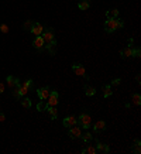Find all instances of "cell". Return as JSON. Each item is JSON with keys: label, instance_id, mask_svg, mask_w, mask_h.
<instances>
[{"label": "cell", "instance_id": "obj_23", "mask_svg": "<svg viewBox=\"0 0 141 154\" xmlns=\"http://www.w3.org/2000/svg\"><path fill=\"white\" fill-rule=\"evenodd\" d=\"M113 95V90L110 88V85H104L103 86V96L104 98H109V96Z\"/></svg>", "mask_w": 141, "mask_h": 154}, {"label": "cell", "instance_id": "obj_12", "mask_svg": "<svg viewBox=\"0 0 141 154\" xmlns=\"http://www.w3.org/2000/svg\"><path fill=\"white\" fill-rule=\"evenodd\" d=\"M33 45L37 50H43L44 47H45V43H44V40L41 36H38V37H34V41H33Z\"/></svg>", "mask_w": 141, "mask_h": 154}, {"label": "cell", "instance_id": "obj_28", "mask_svg": "<svg viewBox=\"0 0 141 154\" xmlns=\"http://www.w3.org/2000/svg\"><path fill=\"white\" fill-rule=\"evenodd\" d=\"M37 110L38 112L45 110V101H41L40 103H38V105H37Z\"/></svg>", "mask_w": 141, "mask_h": 154}, {"label": "cell", "instance_id": "obj_31", "mask_svg": "<svg viewBox=\"0 0 141 154\" xmlns=\"http://www.w3.org/2000/svg\"><path fill=\"white\" fill-rule=\"evenodd\" d=\"M120 82H121V79H120V78H116V79H113V82H112V85L113 86H117L120 84Z\"/></svg>", "mask_w": 141, "mask_h": 154}, {"label": "cell", "instance_id": "obj_1", "mask_svg": "<svg viewBox=\"0 0 141 154\" xmlns=\"http://www.w3.org/2000/svg\"><path fill=\"white\" fill-rule=\"evenodd\" d=\"M41 37H43L44 43L47 44L45 47H47V50H48V53L51 54V55H54V54H55V48H57V40H55L54 30H52L51 27L45 28V30L43 31V34H41Z\"/></svg>", "mask_w": 141, "mask_h": 154}, {"label": "cell", "instance_id": "obj_20", "mask_svg": "<svg viewBox=\"0 0 141 154\" xmlns=\"http://www.w3.org/2000/svg\"><path fill=\"white\" fill-rule=\"evenodd\" d=\"M131 99H133V105H134V106H140L141 105V95L140 93H134V95L131 96Z\"/></svg>", "mask_w": 141, "mask_h": 154}, {"label": "cell", "instance_id": "obj_11", "mask_svg": "<svg viewBox=\"0 0 141 154\" xmlns=\"http://www.w3.org/2000/svg\"><path fill=\"white\" fill-rule=\"evenodd\" d=\"M6 82H7L9 88H16L17 85H20V79H17L16 76H13V75H9L6 78Z\"/></svg>", "mask_w": 141, "mask_h": 154}, {"label": "cell", "instance_id": "obj_33", "mask_svg": "<svg viewBox=\"0 0 141 154\" xmlns=\"http://www.w3.org/2000/svg\"><path fill=\"white\" fill-rule=\"evenodd\" d=\"M4 84H3V82H0V93H3V92H4Z\"/></svg>", "mask_w": 141, "mask_h": 154}, {"label": "cell", "instance_id": "obj_30", "mask_svg": "<svg viewBox=\"0 0 141 154\" xmlns=\"http://www.w3.org/2000/svg\"><path fill=\"white\" fill-rule=\"evenodd\" d=\"M123 27H124V21L117 17V28H123Z\"/></svg>", "mask_w": 141, "mask_h": 154}, {"label": "cell", "instance_id": "obj_18", "mask_svg": "<svg viewBox=\"0 0 141 154\" xmlns=\"http://www.w3.org/2000/svg\"><path fill=\"white\" fill-rule=\"evenodd\" d=\"M78 7H79V10H87L90 7V3H89V0H81L78 3Z\"/></svg>", "mask_w": 141, "mask_h": 154}, {"label": "cell", "instance_id": "obj_13", "mask_svg": "<svg viewBox=\"0 0 141 154\" xmlns=\"http://www.w3.org/2000/svg\"><path fill=\"white\" fill-rule=\"evenodd\" d=\"M120 55L126 59L131 58V57H133V47H129V45H127L124 50H120Z\"/></svg>", "mask_w": 141, "mask_h": 154}, {"label": "cell", "instance_id": "obj_9", "mask_svg": "<svg viewBox=\"0 0 141 154\" xmlns=\"http://www.w3.org/2000/svg\"><path fill=\"white\" fill-rule=\"evenodd\" d=\"M30 31H31V34H33L34 37H38V36H41V34H43L44 27H43V24H40V23H34Z\"/></svg>", "mask_w": 141, "mask_h": 154}, {"label": "cell", "instance_id": "obj_2", "mask_svg": "<svg viewBox=\"0 0 141 154\" xmlns=\"http://www.w3.org/2000/svg\"><path fill=\"white\" fill-rule=\"evenodd\" d=\"M58 103H59V95H58V92H57V90H51L48 99L45 102V109H47V107H51V106H57Z\"/></svg>", "mask_w": 141, "mask_h": 154}, {"label": "cell", "instance_id": "obj_7", "mask_svg": "<svg viewBox=\"0 0 141 154\" xmlns=\"http://www.w3.org/2000/svg\"><path fill=\"white\" fill-rule=\"evenodd\" d=\"M49 92H51L49 86H44V88L37 89L38 99H40V101H47V99H48V96H49Z\"/></svg>", "mask_w": 141, "mask_h": 154}, {"label": "cell", "instance_id": "obj_19", "mask_svg": "<svg viewBox=\"0 0 141 154\" xmlns=\"http://www.w3.org/2000/svg\"><path fill=\"white\" fill-rule=\"evenodd\" d=\"M133 151L136 154H140L141 153V141L138 140V138H136L134 140V144H133Z\"/></svg>", "mask_w": 141, "mask_h": 154}, {"label": "cell", "instance_id": "obj_32", "mask_svg": "<svg viewBox=\"0 0 141 154\" xmlns=\"http://www.w3.org/2000/svg\"><path fill=\"white\" fill-rule=\"evenodd\" d=\"M6 120V116H4V113H1L0 112V123H3Z\"/></svg>", "mask_w": 141, "mask_h": 154}, {"label": "cell", "instance_id": "obj_15", "mask_svg": "<svg viewBox=\"0 0 141 154\" xmlns=\"http://www.w3.org/2000/svg\"><path fill=\"white\" fill-rule=\"evenodd\" d=\"M104 129H106V122H104V120H98V122H96V124L93 126V130H95L96 133L103 132Z\"/></svg>", "mask_w": 141, "mask_h": 154}, {"label": "cell", "instance_id": "obj_17", "mask_svg": "<svg viewBox=\"0 0 141 154\" xmlns=\"http://www.w3.org/2000/svg\"><path fill=\"white\" fill-rule=\"evenodd\" d=\"M106 17H107V19H117V17H119V10H117V9L107 10L106 11Z\"/></svg>", "mask_w": 141, "mask_h": 154}, {"label": "cell", "instance_id": "obj_34", "mask_svg": "<svg viewBox=\"0 0 141 154\" xmlns=\"http://www.w3.org/2000/svg\"><path fill=\"white\" fill-rule=\"evenodd\" d=\"M140 78H141V76H140V74H138V75H137V76H136V79H137V82H140Z\"/></svg>", "mask_w": 141, "mask_h": 154}, {"label": "cell", "instance_id": "obj_22", "mask_svg": "<svg viewBox=\"0 0 141 154\" xmlns=\"http://www.w3.org/2000/svg\"><path fill=\"white\" fill-rule=\"evenodd\" d=\"M85 95L86 96H95L96 95V89L93 86H85Z\"/></svg>", "mask_w": 141, "mask_h": 154}, {"label": "cell", "instance_id": "obj_26", "mask_svg": "<svg viewBox=\"0 0 141 154\" xmlns=\"http://www.w3.org/2000/svg\"><path fill=\"white\" fill-rule=\"evenodd\" d=\"M0 31L3 33V34H7V33H9V26H7V24H3V23H0Z\"/></svg>", "mask_w": 141, "mask_h": 154}, {"label": "cell", "instance_id": "obj_8", "mask_svg": "<svg viewBox=\"0 0 141 154\" xmlns=\"http://www.w3.org/2000/svg\"><path fill=\"white\" fill-rule=\"evenodd\" d=\"M76 122H78L76 116H73V115H69V116H66L65 119L62 120V124H64V127L69 129V127H72V126H75Z\"/></svg>", "mask_w": 141, "mask_h": 154}, {"label": "cell", "instance_id": "obj_3", "mask_svg": "<svg viewBox=\"0 0 141 154\" xmlns=\"http://www.w3.org/2000/svg\"><path fill=\"white\" fill-rule=\"evenodd\" d=\"M78 122L83 129H89L92 126V116L89 113H82L81 116L78 117Z\"/></svg>", "mask_w": 141, "mask_h": 154}, {"label": "cell", "instance_id": "obj_4", "mask_svg": "<svg viewBox=\"0 0 141 154\" xmlns=\"http://www.w3.org/2000/svg\"><path fill=\"white\" fill-rule=\"evenodd\" d=\"M31 86H33V81H31V79H26V81H23V82H20V85H18V92H20V96L23 98V96L27 95Z\"/></svg>", "mask_w": 141, "mask_h": 154}, {"label": "cell", "instance_id": "obj_27", "mask_svg": "<svg viewBox=\"0 0 141 154\" xmlns=\"http://www.w3.org/2000/svg\"><path fill=\"white\" fill-rule=\"evenodd\" d=\"M133 57L140 58V57H141V50H140V48H134V47H133Z\"/></svg>", "mask_w": 141, "mask_h": 154}, {"label": "cell", "instance_id": "obj_24", "mask_svg": "<svg viewBox=\"0 0 141 154\" xmlns=\"http://www.w3.org/2000/svg\"><path fill=\"white\" fill-rule=\"evenodd\" d=\"M21 106L26 107V109H30V107H31V101H30L28 98H26V96H23V99H21Z\"/></svg>", "mask_w": 141, "mask_h": 154}, {"label": "cell", "instance_id": "obj_10", "mask_svg": "<svg viewBox=\"0 0 141 154\" xmlns=\"http://www.w3.org/2000/svg\"><path fill=\"white\" fill-rule=\"evenodd\" d=\"M69 136H70V138H79L82 136V129L78 127L76 124L69 127Z\"/></svg>", "mask_w": 141, "mask_h": 154}, {"label": "cell", "instance_id": "obj_21", "mask_svg": "<svg viewBox=\"0 0 141 154\" xmlns=\"http://www.w3.org/2000/svg\"><path fill=\"white\" fill-rule=\"evenodd\" d=\"M82 153H83V154H96V153H98V150H96V147H95V146H87L86 149L82 150Z\"/></svg>", "mask_w": 141, "mask_h": 154}, {"label": "cell", "instance_id": "obj_29", "mask_svg": "<svg viewBox=\"0 0 141 154\" xmlns=\"http://www.w3.org/2000/svg\"><path fill=\"white\" fill-rule=\"evenodd\" d=\"M33 24H34V21H31V20H27V21L24 23V28L30 31V30H31V27H33Z\"/></svg>", "mask_w": 141, "mask_h": 154}, {"label": "cell", "instance_id": "obj_16", "mask_svg": "<svg viewBox=\"0 0 141 154\" xmlns=\"http://www.w3.org/2000/svg\"><path fill=\"white\" fill-rule=\"evenodd\" d=\"M45 110L48 112V115L51 119H58V109H57V106H51V107H47Z\"/></svg>", "mask_w": 141, "mask_h": 154}, {"label": "cell", "instance_id": "obj_14", "mask_svg": "<svg viewBox=\"0 0 141 154\" xmlns=\"http://www.w3.org/2000/svg\"><path fill=\"white\" fill-rule=\"evenodd\" d=\"M96 150L98 151H100V153H104V154H107V153H110V147H109L107 144H103V143H100V141H98L96 143Z\"/></svg>", "mask_w": 141, "mask_h": 154}, {"label": "cell", "instance_id": "obj_5", "mask_svg": "<svg viewBox=\"0 0 141 154\" xmlns=\"http://www.w3.org/2000/svg\"><path fill=\"white\" fill-rule=\"evenodd\" d=\"M117 30V19H107L104 21V31L112 34Z\"/></svg>", "mask_w": 141, "mask_h": 154}, {"label": "cell", "instance_id": "obj_6", "mask_svg": "<svg viewBox=\"0 0 141 154\" xmlns=\"http://www.w3.org/2000/svg\"><path fill=\"white\" fill-rule=\"evenodd\" d=\"M72 71H73V74H76L78 76H83V78H86L89 79V76L86 74V69L82 64H72Z\"/></svg>", "mask_w": 141, "mask_h": 154}, {"label": "cell", "instance_id": "obj_25", "mask_svg": "<svg viewBox=\"0 0 141 154\" xmlns=\"http://www.w3.org/2000/svg\"><path fill=\"white\" fill-rule=\"evenodd\" d=\"M82 140L85 141V143H87V141H90L93 138V136H92V133H89V132H86V133H82Z\"/></svg>", "mask_w": 141, "mask_h": 154}]
</instances>
